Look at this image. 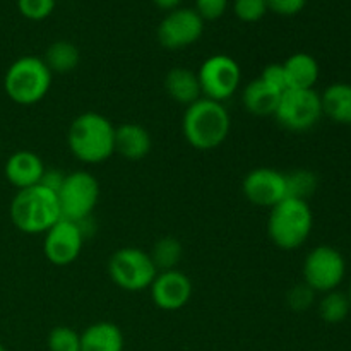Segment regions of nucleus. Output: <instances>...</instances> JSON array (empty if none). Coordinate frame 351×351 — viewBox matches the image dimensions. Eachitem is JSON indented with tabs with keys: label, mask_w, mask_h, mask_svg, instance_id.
I'll return each instance as SVG.
<instances>
[{
	"label": "nucleus",
	"mask_w": 351,
	"mask_h": 351,
	"mask_svg": "<svg viewBox=\"0 0 351 351\" xmlns=\"http://www.w3.org/2000/svg\"><path fill=\"white\" fill-rule=\"evenodd\" d=\"M232 129L228 110L219 101L199 98L187 106L182 119L185 141L199 151H211L221 146Z\"/></svg>",
	"instance_id": "1"
},
{
	"label": "nucleus",
	"mask_w": 351,
	"mask_h": 351,
	"mask_svg": "<svg viewBox=\"0 0 351 351\" xmlns=\"http://www.w3.org/2000/svg\"><path fill=\"white\" fill-rule=\"evenodd\" d=\"M67 144L71 153L82 163H103L115 153V127L106 117L86 112L69 127Z\"/></svg>",
	"instance_id": "2"
},
{
	"label": "nucleus",
	"mask_w": 351,
	"mask_h": 351,
	"mask_svg": "<svg viewBox=\"0 0 351 351\" xmlns=\"http://www.w3.org/2000/svg\"><path fill=\"white\" fill-rule=\"evenodd\" d=\"M9 213L14 226L27 235L47 233L62 218L57 194L41 184L17 191Z\"/></svg>",
	"instance_id": "3"
},
{
	"label": "nucleus",
	"mask_w": 351,
	"mask_h": 351,
	"mask_svg": "<svg viewBox=\"0 0 351 351\" xmlns=\"http://www.w3.org/2000/svg\"><path fill=\"white\" fill-rule=\"evenodd\" d=\"M314 226V215L307 201L287 197L271 208L267 233L276 247L295 250L308 240Z\"/></svg>",
	"instance_id": "4"
},
{
	"label": "nucleus",
	"mask_w": 351,
	"mask_h": 351,
	"mask_svg": "<svg viewBox=\"0 0 351 351\" xmlns=\"http://www.w3.org/2000/svg\"><path fill=\"white\" fill-rule=\"evenodd\" d=\"M51 88V71L43 58L26 55L10 64L3 75L5 95L17 105H34L48 95Z\"/></svg>",
	"instance_id": "5"
},
{
	"label": "nucleus",
	"mask_w": 351,
	"mask_h": 351,
	"mask_svg": "<svg viewBox=\"0 0 351 351\" xmlns=\"http://www.w3.org/2000/svg\"><path fill=\"white\" fill-rule=\"evenodd\" d=\"M62 219L81 223L91 218L99 199V184L89 171L77 170L65 175L62 189L57 194Z\"/></svg>",
	"instance_id": "6"
},
{
	"label": "nucleus",
	"mask_w": 351,
	"mask_h": 351,
	"mask_svg": "<svg viewBox=\"0 0 351 351\" xmlns=\"http://www.w3.org/2000/svg\"><path fill=\"white\" fill-rule=\"evenodd\" d=\"M108 274L122 290L143 291L151 287L158 269L149 254L136 247H123L110 257Z\"/></svg>",
	"instance_id": "7"
},
{
	"label": "nucleus",
	"mask_w": 351,
	"mask_h": 351,
	"mask_svg": "<svg viewBox=\"0 0 351 351\" xmlns=\"http://www.w3.org/2000/svg\"><path fill=\"white\" fill-rule=\"evenodd\" d=\"M322 115L321 95L315 89H288L281 95L274 112L278 123L293 132L312 129Z\"/></svg>",
	"instance_id": "8"
},
{
	"label": "nucleus",
	"mask_w": 351,
	"mask_h": 351,
	"mask_svg": "<svg viewBox=\"0 0 351 351\" xmlns=\"http://www.w3.org/2000/svg\"><path fill=\"white\" fill-rule=\"evenodd\" d=\"M199 84H201L202 98L223 103L232 98L240 88L242 71L235 58L230 55L218 53L209 57L201 65L197 72Z\"/></svg>",
	"instance_id": "9"
},
{
	"label": "nucleus",
	"mask_w": 351,
	"mask_h": 351,
	"mask_svg": "<svg viewBox=\"0 0 351 351\" xmlns=\"http://www.w3.org/2000/svg\"><path fill=\"white\" fill-rule=\"evenodd\" d=\"M346 263L341 252L329 245H319L308 252L304 263V283L314 291L328 293L345 280Z\"/></svg>",
	"instance_id": "10"
},
{
	"label": "nucleus",
	"mask_w": 351,
	"mask_h": 351,
	"mask_svg": "<svg viewBox=\"0 0 351 351\" xmlns=\"http://www.w3.org/2000/svg\"><path fill=\"white\" fill-rule=\"evenodd\" d=\"M204 31V21L194 9H175L158 26V41L168 50L191 47Z\"/></svg>",
	"instance_id": "11"
},
{
	"label": "nucleus",
	"mask_w": 351,
	"mask_h": 351,
	"mask_svg": "<svg viewBox=\"0 0 351 351\" xmlns=\"http://www.w3.org/2000/svg\"><path fill=\"white\" fill-rule=\"evenodd\" d=\"M84 240L77 223L60 218L45 233V257L55 266H69L77 261Z\"/></svg>",
	"instance_id": "12"
},
{
	"label": "nucleus",
	"mask_w": 351,
	"mask_h": 351,
	"mask_svg": "<svg viewBox=\"0 0 351 351\" xmlns=\"http://www.w3.org/2000/svg\"><path fill=\"white\" fill-rule=\"evenodd\" d=\"M243 195L259 208H273L287 199V177L274 168H256L242 184Z\"/></svg>",
	"instance_id": "13"
},
{
	"label": "nucleus",
	"mask_w": 351,
	"mask_h": 351,
	"mask_svg": "<svg viewBox=\"0 0 351 351\" xmlns=\"http://www.w3.org/2000/svg\"><path fill=\"white\" fill-rule=\"evenodd\" d=\"M151 298L161 311H180L191 302L192 281L178 269L160 271L149 287Z\"/></svg>",
	"instance_id": "14"
},
{
	"label": "nucleus",
	"mask_w": 351,
	"mask_h": 351,
	"mask_svg": "<svg viewBox=\"0 0 351 351\" xmlns=\"http://www.w3.org/2000/svg\"><path fill=\"white\" fill-rule=\"evenodd\" d=\"M45 170L47 168H45L43 160L36 153L27 149H21L10 154L9 160L5 161V167H3L7 182L14 185L17 191L41 184Z\"/></svg>",
	"instance_id": "15"
},
{
	"label": "nucleus",
	"mask_w": 351,
	"mask_h": 351,
	"mask_svg": "<svg viewBox=\"0 0 351 351\" xmlns=\"http://www.w3.org/2000/svg\"><path fill=\"white\" fill-rule=\"evenodd\" d=\"M151 151V136L139 123L127 122L115 127V153L125 160L137 161L147 156Z\"/></svg>",
	"instance_id": "16"
},
{
	"label": "nucleus",
	"mask_w": 351,
	"mask_h": 351,
	"mask_svg": "<svg viewBox=\"0 0 351 351\" xmlns=\"http://www.w3.org/2000/svg\"><path fill=\"white\" fill-rule=\"evenodd\" d=\"M283 93L276 91L273 86L267 84L263 79H254L245 86L242 95V103L247 112L257 117L274 115L278 108V103Z\"/></svg>",
	"instance_id": "17"
},
{
	"label": "nucleus",
	"mask_w": 351,
	"mask_h": 351,
	"mask_svg": "<svg viewBox=\"0 0 351 351\" xmlns=\"http://www.w3.org/2000/svg\"><path fill=\"white\" fill-rule=\"evenodd\" d=\"M81 351H123V335L113 322H95L81 335Z\"/></svg>",
	"instance_id": "18"
},
{
	"label": "nucleus",
	"mask_w": 351,
	"mask_h": 351,
	"mask_svg": "<svg viewBox=\"0 0 351 351\" xmlns=\"http://www.w3.org/2000/svg\"><path fill=\"white\" fill-rule=\"evenodd\" d=\"M288 89H314L319 79V64L312 55L298 51L283 64Z\"/></svg>",
	"instance_id": "19"
},
{
	"label": "nucleus",
	"mask_w": 351,
	"mask_h": 351,
	"mask_svg": "<svg viewBox=\"0 0 351 351\" xmlns=\"http://www.w3.org/2000/svg\"><path fill=\"white\" fill-rule=\"evenodd\" d=\"M165 88H167L170 98L182 105L189 106L202 98L197 74L184 67H175L168 72L167 79H165Z\"/></svg>",
	"instance_id": "20"
},
{
	"label": "nucleus",
	"mask_w": 351,
	"mask_h": 351,
	"mask_svg": "<svg viewBox=\"0 0 351 351\" xmlns=\"http://www.w3.org/2000/svg\"><path fill=\"white\" fill-rule=\"evenodd\" d=\"M322 113L336 123L351 125V84L336 82L321 95Z\"/></svg>",
	"instance_id": "21"
},
{
	"label": "nucleus",
	"mask_w": 351,
	"mask_h": 351,
	"mask_svg": "<svg viewBox=\"0 0 351 351\" xmlns=\"http://www.w3.org/2000/svg\"><path fill=\"white\" fill-rule=\"evenodd\" d=\"M43 60L47 67L51 71V74L53 72L67 74V72H72L77 67L79 62H81V53H79V48L74 43L60 40L48 47Z\"/></svg>",
	"instance_id": "22"
},
{
	"label": "nucleus",
	"mask_w": 351,
	"mask_h": 351,
	"mask_svg": "<svg viewBox=\"0 0 351 351\" xmlns=\"http://www.w3.org/2000/svg\"><path fill=\"white\" fill-rule=\"evenodd\" d=\"M182 243L173 237H165V239L158 240L153 247V252L149 254L153 259L154 266H156L158 273L160 271H170L177 267V264L182 259Z\"/></svg>",
	"instance_id": "23"
},
{
	"label": "nucleus",
	"mask_w": 351,
	"mask_h": 351,
	"mask_svg": "<svg viewBox=\"0 0 351 351\" xmlns=\"http://www.w3.org/2000/svg\"><path fill=\"white\" fill-rule=\"evenodd\" d=\"M351 304L348 300V295L341 293V291H328L324 298L319 304V314L329 324H338L343 322L350 314Z\"/></svg>",
	"instance_id": "24"
},
{
	"label": "nucleus",
	"mask_w": 351,
	"mask_h": 351,
	"mask_svg": "<svg viewBox=\"0 0 351 351\" xmlns=\"http://www.w3.org/2000/svg\"><path fill=\"white\" fill-rule=\"evenodd\" d=\"M287 177V197L307 201L317 189V177L308 170H295L285 173Z\"/></svg>",
	"instance_id": "25"
},
{
	"label": "nucleus",
	"mask_w": 351,
	"mask_h": 351,
	"mask_svg": "<svg viewBox=\"0 0 351 351\" xmlns=\"http://www.w3.org/2000/svg\"><path fill=\"white\" fill-rule=\"evenodd\" d=\"M47 346L50 351H81V335L67 326H58L48 335Z\"/></svg>",
	"instance_id": "26"
},
{
	"label": "nucleus",
	"mask_w": 351,
	"mask_h": 351,
	"mask_svg": "<svg viewBox=\"0 0 351 351\" xmlns=\"http://www.w3.org/2000/svg\"><path fill=\"white\" fill-rule=\"evenodd\" d=\"M233 10H235V16L243 23H256L266 16L267 3L266 0H235Z\"/></svg>",
	"instance_id": "27"
},
{
	"label": "nucleus",
	"mask_w": 351,
	"mask_h": 351,
	"mask_svg": "<svg viewBox=\"0 0 351 351\" xmlns=\"http://www.w3.org/2000/svg\"><path fill=\"white\" fill-rule=\"evenodd\" d=\"M17 9L26 19L43 21L53 12L55 0H17Z\"/></svg>",
	"instance_id": "28"
},
{
	"label": "nucleus",
	"mask_w": 351,
	"mask_h": 351,
	"mask_svg": "<svg viewBox=\"0 0 351 351\" xmlns=\"http://www.w3.org/2000/svg\"><path fill=\"white\" fill-rule=\"evenodd\" d=\"M314 293L315 291L312 290L311 287H307L305 283L295 285L287 295V302L290 305L291 311L295 312H304L314 304Z\"/></svg>",
	"instance_id": "29"
},
{
	"label": "nucleus",
	"mask_w": 351,
	"mask_h": 351,
	"mask_svg": "<svg viewBox=\"0 0 351 351\" xmlns=\"http://www.w3.org/2000/svg\"><path fill=\"white\" fill-rule=\"evenodd\" d=\"M228 0H195V12L202 21H216L226 12Z\"/></svg>",
	"instance_id": "30"
},
{
	"label": "nucleus",
	"mask_w": 351,
	"mask_h": 351,
	"mask_svg": "<svg viewBox=\"0 0 351 351\" xmlns=\"http://www.w3.org/2000/svg\"><path fill=\"white\" fill-rule=\"evenodd\" d=\"M261 79L266 81L269 86H273L276 91L280 93L288 91V81H287V74H285L283 64H269L263 71Z\"/></svg>",
	"instance_id": "31"
},
{
	"label": "nucleus",
	"mask_w": 351,
	"mask_h": 351,
	"mask_svg": "<svg viewBox=\"0 0 351 351\" xmlns=\"http://www.w3.org/2000/svg\"><path fill=\"white\" fill-rule=\"evenodd\" d=\"M267 10L280 16H295L305 7L307 0H266Z\"/></svg>",
	"instance_id": "32"
},
{
	"label": "nucleus",
	"mask_w": 351,
	"mask_h": 351,
	"mask_svg": "<svg viewBox=\"0 0 351 351\" xmlns=\"http://www.w3.org/2000/svg\"><path fill=\"white\" fill-rule=\"evenodd\" d=\"M65 180V173H62L60 170H45L43 178H41V185L47 187L48 191L58 194V191L62 189Z\"/></svg>",
	"instance_id": "33"
},
{
	"label": "nucleus",
	"mask_w": 351,
	"mask_h": 351,
	"mask_svg": "<svg viewBox=\"0 0 351 351\" xmlns=\"http://www.w3.org/2000/svg\"><path fill=\"white\" fill-rule=\"evenodd\" d=\"M156 3L158 9H163V10H175L178 9L182 0H153Z\"/></svg>",
	"instance_id": "34"
},
{
	"label": "nucleus",
	"mask_w": 351,
	"mask_h": 351,
	"mask_svg": "<svg viewBox=\"0 0 351 351\" xmlns=\"http://www.w3.org/2000/svg\"><path fill=\"white\" fill-rule=\"evenodd\" d=\"M348 300H350V304H351V287H350V291H348Z\"/></svg>",
	"instance_id": "35"
},
{
	"label": "nucleus",
	"mask_w": 351,
	"mask_h": 351,
	"mask_svg": "<svg viewBox=\"0 0 351 351\" xmlns=\"http://www.w3.org/2000/svg\"><path fill=\"white\" fill-rule=\"evenodd\" d=\"M0 351H7V350H5V346H3V345H0Z\"/></svg>",
	"instance_id": "36"
}]
</instances>
